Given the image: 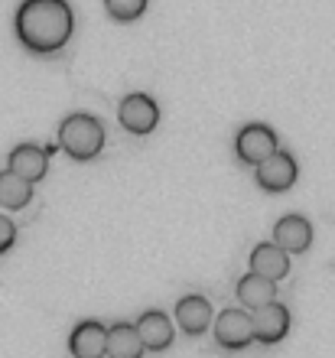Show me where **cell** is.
Returning <instances> with one entry per match:
<instances>
[{
	"label": "cell",
	"mask_w": 335,
	"mask_h": 358,
	"mask_svg": "<svg viewBox=\"0 0 335 358\" xmlns=\"http://www.w3.org/2000/svg\"><path fill=\"white\" fill-rule=\"evenodd\" d=\"M13 29L33 56H56L75 33V13L69 0H23L13 17Z\"/></svg>",
	"instance_id": "6da1fadb"
},
{
	"label": "cell",
	"mask_w": 335,
	"mask_h": 358,
	"mask_svg": "<svg viewBox=\"0 0 335 358\" xmlns=\"http://www.w3.org/2000/svg\"><path fill=\"white\" fill-rule=\"evenodd\" d=\"M59 147L78 163L94 160L104 147L101 121L92 114H69L66 121L59 124Z\"/></svg>",
	"instance_id": "7a4b0ae2"
},
{
	"label": "cell",
	"mask_w": 335,
	"mask_h": 358,
	"mask_svg": "<svg viewBox=\"0 0 335 358\" xmlns=\"http://www.w3.org/2000/svg\"><path fill=\"white\" fill-rule=\"evenodd\" d=\"M273 150H277V134L267 124H244L241 131H238V137H234V153L248 166H257Z\"/></svg>",
	"instance_id": "3957f363"
},
{
	"label": "cell",
	"mask_w": 335,
	"mask_h": 358,
	"mask_svg": "<svg viewBox=\"0 0 335 358\" xmlns=\"http://www.w3.org/2000/svg\"><path fill=\"white\" fill-rule=\"evenodd\" d=\"M117 121H121L124 131L143 137V134H150L153 127H157L159 108H157V101H153L150 94L134 92V94H127V98L121 101V108H117Z\"/></svg>",
	"instance_id": "277c9868"
},
{
	"label": "cell",
	"mask_w": 335,
	"mask_h": 358,
	"mask_svg": "<svg viewBox=\"0 0 335 358\" xmlns=\"http://www.w3.org/2000/svg\"><path fill=\"white\" fill-rule=\"evenodd\" d=\"M254 176H257V186L264 192H287L293 182H297L299 170H297V160L283 150H273L267 160H261L254 166Z\"/></svg>",
	"instance_id": "5b68a950"
},
{
	"label": "cell",
	"mask_w": 335,
	"mask_h": 358,
	"mask_svg": "<svg viewBox=\"0 0 335 358\" xmlns=\"http://www.w3.org/2000/svg\"><path fill=\"white\" fill-rule=\"evenodd\" d=\"M215 342L228 352L248 349L254 342V326H251V313L244 310H224L215 320Z\"/></svg>",
	"instance_id": "8992f818"
},
{
	"label": "cell",
	"mask_w": 335,
	"mask_h": 358,
	"mask_svg": "<svg viewBox=\"0 0 335 358\" xmlns=\"http://www.w3.org/2000/svg\"><path fill=\"white\" fill-rule=\"evenodd\" d=\"M251 326H254V339L261 345H273L287 336L290 329V313L287 306H280L277 300L261 306V310H251Z\"/></svg>",
	"instance_id": "52a82bcc"
},
{
	"label": "cell",
	"mask_w": 335,
	"mask_h": 358,
	"mask_svg": "<svg viewBox=\"0 0 335 358\" xmlns=\"http://www.w3.org/2000/svg\"><path fill=\"white\" fill-rule=\"evenodd\" d=\"M49 153L52 150H43L36 143H20V147L10 150L7 170H13L20 179H27V182H39L49 170Z\"/></svg>",
	"instance_id": "ba28073f"
},
{
	"label": "cell",
	"mask_w": 335,
	"mask_h": 358,
	"mask_svg": "<svg viewBox=\"0 0 335 358\" xmlns=\"http://www.w3.org/2000/svg\"><path fill=\"white\" fill-rule=\"evenodd\" d=\"M273 245L287 255H303L313 245V225L303 215H283L273 225Z\"/></svg>",
	"instance_id": "9c48e42d"
},
{
	"label": "cell",
	"mask_w": 335,
	"mask_h": 358,
	"mask_svg": "<svg viewBox=\"0 0 335 358\" xmlns=\"http://www.w3.org/2000/svg\"><path fill=\"white\" fill-rule=\"evenodd\" d=\"M176 322L186 336H202L212 326V303L199 293H189L176 303Z\"/></svg>",
	"instance_id": "30bf717a"
},
{
	"label": "cell",
	"mask_w": 335,
	"mask_h": 358,
	"mask_svg": "<svg viewBox=\"0 0 335 358\" xmlns=\"http://www.w3.org/2000/svg\"><path fill=\"white\" fill-rule=\"evenodd\" d=\"M137 336H140V342H143V349L163 352L173 345V322H169L166 313L147 310L137 320Z\"/></svg>",
	"instance_id": "8fae6325"
},
{
	"label": "cell",
	"mask_w": 335,
	"mask_h": 358,
	"mask_svg": "<svg viewBox=\"0 0 335 358\" xmlns=\"http://www.w3.org/2000/svg\"><path fill=\"white\" fill-rule=\"evenodd\" d=\"M104 342H108V326L101 322H78L69 336L72 358H104Z\"/></svg>",
	"instance_id": "7c38bea8"
},
{
	"label": "cell",
	"mask_w": 335,
	"mask_h": 358,
	"mask_svg": "<svg viewBox=\"0 0 335 358\" xmlns=\"http://www.w3.org/2000/svg\"><path fill=\"white\" fill-rule=\"evenodd\" d=\"M143 342L137 336V326L131 322H114L108 326V342H104V355L108 358H143Z\"/></svg>",
	"instance_id": "4fadbf2b"
},
{
	"label": "cell",
	"mask_w": 335,
	"mask_h": 358,
	"mask_svg": "<svg viewBox=\"0 0 335 358\" xmlns=\"http://www.w3.org/2000/svg\"><path fill=\"white\" fill-rule=\"evenodd\" d=\"M234 293H238L241 306H248V310H261V306H267V303L277 300V280H267V277H261V273L251 271L238 280Z\"/></svg>",
	"instance_id": "5bb4252c"
},
{
	"label": "cell",
	"mask_w": 335,
	"mask_h": 358,
	"mask_svg": "<svg viewBox=\"0 0 335 358\" xmlns=\"http://www.w3.org/2000/svg\"><path fill=\"white\" fill-rule=\"evenodd\" d=\"M251 271L267 277V280H283L290 273V255L287 251H280L273 241L267 245H257L251 251Z\"/></svg>",
	"instance_id": "9a60e30c"
},
{
	"label": "cell",
	"mask_w": 335,
	"mask_h": 358,
	"mask_svg": "<svg viewBox=\"0 0 335 358\" xmlns=\"http://www.w3.org/2000/svg\"><path fill=\"white\" fill-rule=\"evenodd\" d=\"M33 199V182L20 179L13 170H3L0 173V206L3 208H23Z\"/></svg>",
	"instance_id": "2e32d148"
},
{
	"label": "cell",
	"mask_w": 335,
	"mask_h": 358,
	"mask_svg": "<svg viewBox=\"0 0 335 358\" xmlns=\"http://www.w3.org/2000/svg\"><path fill=\"white\" fill-rule=\"evenodd\" d=\"M104 10L117 23H134V20H140L147 13V0H104Z\"/></svg>",
	"instance_id": "e0dca14e"
},
{
	"label": "cell",
	"mask_w": 335,
	"mask_h": 358,
	"mask_svg": "<svg viewBox=\"0 0 335 358\" xmlns=\"http://www.w3.org/2000/svg\"><path fill=\"white\" fill-rule=\"evenodd\" d=\"M13 241H17V225L7 215H0V255H7Z\"/></svg>",
	"instance_id": "ac0fdd59"
}]
</instances>
